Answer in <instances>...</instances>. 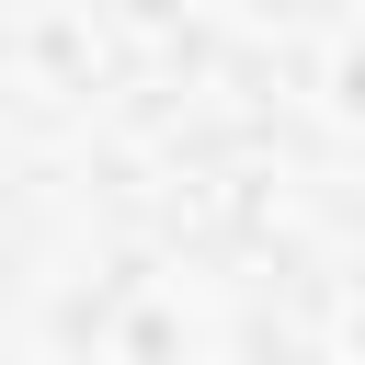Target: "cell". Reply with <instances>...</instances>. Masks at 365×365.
<instances>
[]
</instances>
